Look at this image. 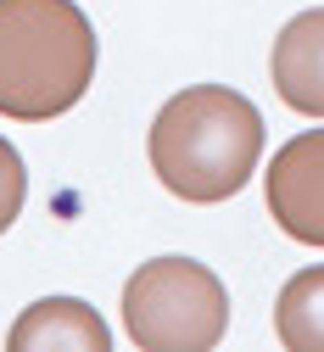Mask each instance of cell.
<instances>
[{
	"label": "cell",
	"mask_w": 324,
	"mask_h": 352,
	"mask_svg": "<svg viewBox=\"0 0 324 352\" xmlns=\"http://www.w3.org/2000/svg\"><path fill=\"white\" fill-rule=\"evenodd\" d=\"M6 352H112V330L89 302L78 296H45L34 307H23Z\"/></svg>",
	"instance_id": "5"
},
{
	"label": "cell",
	"mask_w": 324,
	"mask_h": 352,
	"mask_svg": "<svg viewBox=\"0 0 324 352\" xmlns=\"http://www.w3.org/2000/svg\"><path fill=\"white\" fill-rule=\"evenodd\" d=\"M96 28L73 0H0V118L45 123L84 101Z\"/></svg>",
	"instance_id": "2"
},
{
	"label": "cell",
	"mask_w": 324,
	"mask_h": 352,
	"mask_svg": "<svg viewBox=\"0 0 324 352\" xmlns=\"http://www.w3.org/2000/svg\"><path fill=\"white\" fill-rule=\"evenodd\" d=\"M151 173L179 201L241 196L263 157V112L229 84H191L151 123Z\"/></svg>",
	"instance_id": "1"
},
{
	"label": "cell",
	"mask_w": 324,
	"mask_h": 352,
	"mask_svg": "<svg viewBox=\"0 0 324 352\" xmlns=\"http://www.w3.org/2000/svg\"><path fill=\"white\" fill-rule=\"evenodd\" d=\"M23 196H28V168H23V157H17L12 140H0V235L17 224Z\"/></svg>",
	"instance_id": "8"
},
{
	"label": "cell",
	"mask_w": 324,
	"mask_h": 352,
	"mask_svg": "<svg viewBox=\"0 0 324 352\" xmlns=\"http://www.w3.org/2000/svg\"><path fill=\"white\" fill-rule=\"evenodd\" d=\"M268 212L291 241L324 246V129L285 140L268 162Z\"/></svg>",
	"instance_id": "4"
},
{
	"label": "cell",
	"mask_w": 324,
	"mask_h": 352,
	"mask_svg": "<svg viewBox=\"0 0 324 352\" xmlns=\"http://www.w3.org/2000/svg\"><path fill=\"white\" fill-rule=\"evenodd\" d=\"M274 330L291 352H324V263L291 274V285L274 302Z\"/></svg>",
	"instance_id": "7"
},
{
	"label": "cell",
	"mask_w": 324,
	"mask_h": 352,
	"mask_svg": "<svg viewBox=\"0 0 324 352\" xmlns=\"http://www.w3.org/2000/svg\"><path fill=\"white\" fill-rule=\"evenodd\" d=\"M123 330L140 352H213L229 330V291L196 257H151L123 285Z\"/></svg>",
	"instance_id": "3"
},
{
	"label": "cell",
	"mask_w": 324,
	"mask_h": 352,
	"mask_svg": "<svg viewBox=\"0 0 324 352\" xmlns=\"http://www.w3.org/2000/svg\"><path fill=\"white\" fill-rule=\"evenodd\" d=\"M274 90L302 118H324V6L296 12L274 39Z\"/></svg>",
	"instance_id": "6"
}]
</instances>
